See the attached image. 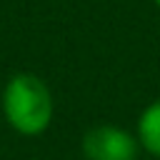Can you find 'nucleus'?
<instances>
[{
	"label": "nucleus",
	"instance_id": "nucleus-2",
	"mask_svg": "<svg viewBox=\"0 0 160 160\" xmlns=\"http://www.w3.org/2000/svg\"><path fill=\"white\" fill-rule=\"evenodd\" d=\"M140 152L138 135L115 122L90 125L80 138V155L85 160H138Z\"/></svg>",
	"mask_w": 160,
	"mask_h": 160
},
{
	"label": "nucleus",
	"instance_id": "nucleus-3",
	"mask_svg": "<svg viewBox=\"0 0 160 160\" xmlns=\"http://www.w3.org/2000/svg\"><path fill=\"white\" fill-rule=\"evenodd\" d=\"M135 135L140 140L142 152L160 160V98H155L150 105L142 108L135 122Z\"/></svg>",
	"mask_w": 160,
	"mask_h": 160
},
{
	"label": "nucleus",
	"instance_id": "nucleus-1",
	"mask_svg": "<svg viewBox=\"0 0 160 160\" xmlns=\"http://www.w3.org/2000/svg\"><path fill=\"white\" fill-rule=\"evenodd\" d=\"M0 105L5 122L22 138L42 135L55 115V100L48 82L28 70H20L8 78Z\"/></svg>",
	"mask_w": 160,
	"mask_h": 160
},
{
	"label": "nucleus",
	"instance_id": "nucleus-4",
	"mask_svg": "<svg viewBox=\"0 0 160 160\" xmlns=\"http://www.w3.org/2000/svg\"><path fill=\"white\" fill-rule=\"evenodd\" d=\"M152 2H155V5H158V8H160V0H152Z\"/></svg>",
	"mask_w": 160,
	"mask_h": 160
}]
</instances>
